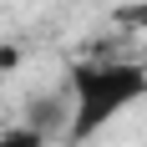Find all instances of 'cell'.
I'll return each mask as SVG.
<instances>
[{
    "mask_svg": "<svg viewBox=\"0 0 147 147\" xmlns=\"http://www.w3.org/2000/svg\"><path fill=\"white\" fill-rule=\"evenodd\" d=\"M66 86H71V96H76L66 142H71V147H86L91 137H102L122 112H132L137 102H147V66H142V61L86 56V61H71Z\"/></svg>",
    "mask_w": 147,
    "mask_h": 147,
    "instance_id": "6da1fadb",
    "label": "cell"
},
{
    "mask_svg": "<svg viewBox=\"0 0 147 147\" xmlns=\"http://www.w3.org/2000/svg\"><path fill=\"white\" fill-rule=\"evenodd\" d=\"M71 112H76V96H71V86H51L46 96H36V102L26 107V122H36V127L51 137L56 127H66V132H71Z\"/></svg>",
    "mask_w": 147,
    "mask_h": 147,
    "instance_id": "7a4b0ae2",
    "label": "cell"
},
{
    "mask_svg": "<svg viewBox=\"0 0 147 147\" xmlns=\"http://www.w3.org/2000/svg\"><path fill=\"white\" fill-rule=\"evenodd\" d=\"M112 26L147 36V0H122V5H112Z\"/></svg>",
    "mask_w": 147,
    "mask_h": 147,
    "instance_id": "3957f363",
    "label": "cell"
},
{
    "mask_svg": "<svg viewBox=\"0 0 147 147\" xmlns=\"http://www.w3.org/2000/svg\"><path fill=\"white\" fill-rule=\"evenodd\" d=\"M0 147H46V132L36 122H15V127H0Z\"/></svg>",
    "mask_w": 147,
    "mask_h": 147,
    "instance_id": "277c9868",
    "label": "cell"
},
{
    "mask_svg": "<svg viewBox=\"0 0 147 147\" xmlns=\"http://www.w3.org/2000/svg\"><path fill=\"white\" fill-rule=\"evenodd\" d=\"M15 61H20V46H15V41H10V46H5V51H0V71H10Z\"/></svg>",
    "mask_w": 147,
    "mask_h": 147,
    "instance_id": "5b68a950",
    "label": "cell"
}]
</instances>
